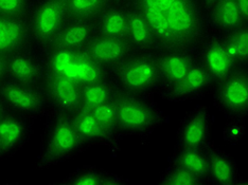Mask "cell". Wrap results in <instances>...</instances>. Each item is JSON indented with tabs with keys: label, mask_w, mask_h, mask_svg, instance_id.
Instances as JSON below:
<instances>
[{
	"label": "cell",
	"mask_w": 248,
	"mask_h": 185,
	"mask_svg": "<svg viewBox=\"0 0 248 185\" xmlns=\"http://www.w3.org/2000/svg\"><path fill=\"white\" fill-rule=\"evenodd\" d=\"M26 136L24 122L16 116L0 119V151L5 154L17 147Z\"/></svg>",
	"instance_id": "cb8c5ba5"
},
{
	"label": "cell",
	"mask_w": 248,
	"mask_h": 185,
	"mask_svg": "<svg viewBox=\"0 0 248 185\" xmlns=\"http://www.w3.org/2000/svg\"><path fill=\"white\" fill-rule=\"evenodd\" d=\"M89 110L93 112V115L97 117V120L101 123V125H102L111 136L116 130H118L115 99H111L108 102L101 104L97 106V107Z\"/></svg>",
	"instance_id": "f546056e"
},
{
	"label": "cell",
	"mask_w": 248,
	"mask_h": 185,
	"mask_svg": "<svg viewBox=\"0 0 248 185\" xmlns=\"http://www.w3.org/2000/svg\"><path fill=\"white\" fill-rule=\"evenodd\" d=\"M71 120L77 132L85 142L103 141L111 137L89 109L78 108L73 111Z\"/></svg>",
	"instance_id": "44dd1931"
},
{
	"label": "cell",
	"mask_w": 248,
	"mask_h": 185,
	"mask_svg": "<svg viewBox=\"0 0 248 185\" xmlns=\"http://www.w3.org/2000/svg\"><path fill=\"white\" fill-rule=\"evenodd\" d=\"M154 59L160 78L170 89L183 80L194 63L187 51H162Z\"/></svg>",
	"instance_id": "9a60e30c"
},
{
	"label": "cell",
	"mask_w": 248,
	"mask_h": 185,
	"mask_svg": "<svg viewBox=\"0 0 248 185\" xmlns=\"http://www.w3.org/2000/svg\"><path fill=\"white\" fill-rule=\"evenodd\" d=\"M211 9L214 24L223 30L231 31L245 24L235 0H218Z\"/></svg>",
	"instance_id": "d4e9b609"
},
{
	"label": "cell",
	"mask_w": 248,
	"mask_h": 185,
	"mask_svg": "<svg viewBox=\"0 0 248 185\" xmlns=\"http://www.w3.org/2000/svg\"><path fill=\"white\" fill-rule=\"evenodd\" d=\"M117 77L123 90L132 94L151 90L160 80L155 59L142 54L128 56L121 61Z\"/></svg>",
	"instance_id": "3957f363"
},
{
	"label": "cell",
	"mask_w": 248,
	"mask_h": 185,
	"mask_svg": "<svg viewBox=\"0 0 248 185\" xmlns=\"http://www.w3.org/2000/svg\"><path fill=\"white\" fill-rule=\"evenodd\" d=\"M29 37V26L22 17L0 14V55L12 56L25 47Z\"/></svg>",
	"instance_id": "5bb4252c"
},
{
	"label": "cell",
	"mask_w": 248,
	"mask_h": 185,
	"mask_svg": "<svg viewBox=\"0 0 248 185\" xmlns=\"http://www.w3.org/2000/svg\"><path fill=\"white\" fill-rule=\"evenodd\" d=\"M234 64L246 63L248 59V27L242 24L235 29L229 31V34L223 41Z\"/></svg>",
	"instance_id": "484cf974"
},
{
	"label": "cell",
	"mask_w": 248,
	"mask_h": 185,
	"mask_svg": "<svg viewBox=\"0 0 248 185\" xmlns=\"http://www.w3.org/2000/svg\"><path fill=\"white\" fill-rule=\"evenodd\" d=\"M202 0H132L162 51H187L206 32Z\"/></svg>",
	"instance_id": "6da1fadb"
},
{
	"label": "cell",
	"mask_w": 248,
	"mask_h": 185,
	"mask_svg": "<svg viewBox=\"0 0 248 185\" xmlns=\"http://www.w3.org/2000/svg\"><path fill=\"white\" fill-rule=\"evenodd\" d=\"M94 20H69L50 43L52 50H82L94 36Z\"/></svg>",
	"instance_id": "8fae6325"
},
{
	"label": "cell",
	"mask_w": 248,
	"mask_h": 185,
	"mask_svg": "<svg viewBox=\"0 0 248 185\" xmlns=\"http://www.w3.org/2000/svg\"><path fill=\"white\" fill-rule=\"evenodd\" d=\"M50 70L68 76L82 85L102 82L101 66L82 50H53Z\"/></svg>",
	"instance_id": "277c9868"
},
{
	"label": "cell",
	"mask_w": 248,
	"mask_h": 185,
	"mask_svg": "<svg viewBox=\"0 0 248 185\" xmlns=\"http://www.w3.org/2000/svg\"><path fill=\"white\" fill-rule=\"evenodd\" d=\"M127 11V32L126 42L132 51L143 52L148 51L155 46L153 33H152L148 22L142 17L138 11L134 8Z\"/></svg>",
	"instance_id": "ac0fdd59"
},
{
	"label": "cell",
	"mask_w": 248,
	"mask_h": 185,
	"mask_svg": "<svg viewBox=\"0 0 248 185\" xmlns=\"http://www.w3.org/2000/svg\"><path fill=\"white\" fill-rule=\"evenodd\" d=\"M217 1H218V0H202V4H204L205 7L208 8V9H211Z\"/></svg>",
	"instance_id": "e575fe53"
},
{
	"label": "cell",
	"mask_w": 248,
	"mask_h": 185,
	"mask_svg": "<svg viewBox=\"0 0 248 185\" xmlns=\"http://www.w3.org/2000/svg\"><path fill=\"white\" fill-rule=\"evenodd\" d=\"M64 183L72 185H117L123 184L124 181L122 178L92 168V170L80 171Z\"/></svg>",
	"instance_id": "83f0119b"
},
{
	"label": "cell",
	"mask_w": 248,
	"mask_h": 185,
	"mask_svg": "<svg viewBox=\"0 0 248 185\" xmlns=\"http://www.w3.org/2000/svg\"><path fill=\"white\" fill-rule=\"evenodd\" d=\"M26 7L27 0H0V14L10 17H22Z\"/></svg>",
	"instance_id": "1f68e13d"
},
{
	"label": "cell",
	"mask_w": 248,
	"mask_h": 185,
	"mask_svg": "<svg viewBox=\"0 0 248 185\" xmlns=\"http://www.w3.org/2000/svg\"><path fill=\"white\" fill-rule=\"evenodd\" d=\"M212 78L202 64L193 63L186 76L169 91V100L183 102L193 99L209 88Z\"/></svg>",
	"instance_id": "2e32d148"
},
{
	"label": "cell",
	"mask_w": 248,
	"mask_h": 185,
	"mask_svg": "<svg viewBox=\"0 0 248 185\" xmlns=\"http://www.w3.org/2000/svg\"><path fill=\"white\" fill-rule=\"evenodd\" d=\"M48 93L53 104L64 112H72L80 108L82 84L63 74L50 70L47 80Z\"/></svg>",
	"instance_id": "9c48e42d"
},
{
	"label": "cell",
	"mask_w": 248,
	"mask_h": 185,
	"mask_svg": "<svg viewBox=\"0 0 248 185\" xmlns=\"http://www.w3.org/2000/svg\"><path fill=\"white\" fill-rule=\"evenodd\" d=\"M114 99L118 130L134 136H146L161 123L158 109L136 95L125 92Z\"/></svg>",
	"instance_id": "7a4b0ae2"
},
{
	"label": "cell",
	"mask_w": 248,
	"mask_h": 185,
	"mask_svg": "<svg viewBox=\"0 0 248 185\" xmlns=\"http://www.w3.org/2000/svg\"><path fill=\"white\" fill-rule=\"evenodd\" d=\"M3 112H4V109L2 107V105L0 104V119H1V117L3 116Z\"/></svg>",
	"instance_id": "d590c367"
},
{
	"label": "cell",
	"mask_w": 248,
	"mask_h": 185,
	"mask_svg": "<svg viewBox=\"0 0 248 185\" xmlns=\"http://www.w3.org/2000/svg\"><path fill=\"white\" fill-rule=\"evenodd\" d=\"M95 22V32L100 35L126 39L127 11L122 8H108Z\"/></svg>",
	"instance_id": "d6986e66"
},
{
	"label": "cell",
	"mask_w": 248,
	"mask_h": 185,
	"mask_svg": "<svg viewBox=\"0 0 248 185\" xmlns=\"http://www.w3.org/2000/svg\"><path fill=\"white\" fill-rule=\"evenodd\" d=\"M110 0H66L69 20H93L110 7Z\"/></svg>",
	"instance_id": "603a6c76"
},
{
	"label": "cell",
	"mask_w": 248,
	"mask_h": 185,
	"mask_svg": "<svg viewBox=\"0 0 248 185\" xmlns=\"http://www.w3.org/2000/svg\"><path fill=\"white\" fill-rule=\"evenodd\" d=\"M240 11L242 20L244 22L248 19V0H235Z\"/></svg>",
	"instance_id": "836d02e7"
},
{
	"label": "cell",
	"mask_w": 248,
	"mask_h": 185,
	"mask_svg": "<svg viewBox=\"0 0 248 185\" xmlns=\"http://www.w3.org/2000/svg\"><path fill=\"white\" fill-rule=\"evenodd\" d=\"M84 140L76 130L71 116L61 115L53 123L47 139L42 166H48L75 154L84 144Z\"/></svg>",
	"instance_id": "5b68a950"
},
{
	"label": "cell",
	"mask_w": 248,
	"mask_h": 185,
	"mask_svg": "<svg viewBox=\"0 0 248 185\" xmlns=\"http://www.w3.org/2000/svg\"><path fill=\"white\" fill-rule=\"evenodd\" d=\"M0 93L11 107L26 114H36L45 105L44 95L32 86L15 82L4 83L0 87Z\"/></svg>",
	"instance_id": "4fadbf2b"
},
{
	"label": "cell",
	"mask_w": 248,
	"mask_h": 185,
	"mask_svg": "<svg viewBox=\"0 0 248 185\" xmlns=\"http://www.w3.org/2000/svg\"><path fill=\"white\" fill-rule=\"evenodd\" d=\"M159 183L162 185H200L204 182L186 168L171 164Z\"/></svg>",
	"instance_id": "f1b7e54d"
},
{
	"label": "cell",
	"mask_w": 248,
	"mask_h": 185,
	"mask_svg": "<svg viewBox=\"0 0 248 185\" xmlns=\"http://www.w3.org/2000/svg\"><path fill=\"white\" fill-rule=\"evenodd\" d=\"M67 18L66 0H44L38 5L32 22L33 34L38 43L50 44Z\"/></svg>",
	"instance_id": "52a82bcc"
},
{
	"label": "cell",
	"mask_w": 248,
	"mask_h": 185,
	"mask_svg": "<svg viewBox=\"0 0 248 185\" xmlns=\"http://www.w3.org/2000/svg\"><path fill=\"white\" fill-rule=\"evenodd\" d=\"M171 164L182 166L192 172L202 182L209 179V162L206 148H179Z\"/></svg>",
	"instance_id": "ffe728a7"
},
{
	"label": "cell",
	"mask_w": 248,
	"mask_h": 185,
	"mask_svg": "<svg viewBox=\"0 0 248 185\" xmlns=\"http://www.w3.org/2000/svg\"><path fill=\"white\" fill-rule=\"evenodd\" d=\"M209 162V179L221 185H236L239 182V171L234 160L222 149L206 148Z\"/></svg>",
	"instance_id": "e0dca14e"
},
{
	"label": "cell",
	"mask_w": 248,
	"mask_h": 185,
	"mask_svg": "<svg viewBox=\"0 0 248 185\" xmlns=\"http://www.w3.org/2000/svg\"><path fill=\"white\" fill-rule=\"evenodd\" d=\"M41 75V68L29 56L14 54L8 60V76L15 83L32 86L39 81Z\"/></svg>",
	"instance_id": "7402d4cb"
},
{
	"label": "cell",
	"mask_w": 248,
	"mask_h": 185,
	"mask_svg": "<svg viewBox=\"0 0 248 185\" xmlns=\"http://www.w3.org/2000/svg\"><path fill=\"white\" fill-rule=\"evenodd\" d=\"M112 97L111 88L103 82L90 83L82 85V99L80 108L92 109L108 102Z\"/></svg>",
	"instance_id": "4316f807"
},
{
	"label": "cell",
	"mask_w": 248,
	"mask_h": 185,
	"mask_svg": "<svg viewBox=\"0 0 248 185\" xmlns=\"http://www.w3.org/2000/svg\"><path fill=\"white\" fill-rule=\"evenodd\" d=\"M224 129V137L230 143H238L243 138L245 131V124L243 117H232Z\"/></svg>",
	"instance_id": "4dcf8cb0"
},
{
	"label": "cell",
	"mask_w": 248,
	"mask_h": 185,
	"mask_svg": "<svg viewBox=\"0 0 248 185\" xmlns=\"http://www.w3.org/2000/svg\"><path fill=\"white\" fill-rule=\"evenodd\" d=\"M111 2H115V1H118V0H110Z\"/></svg>",
	"instance_id": "8d00e7d4"
},
{
	"label": "cell",
	"mask_w": 248,
	"mask_h": 185,
	"mask_svg": "<svg viewBox=\"0 0 248 185\" xmlns=\"http://www.w3.org/2000/svg\"><path fill=\"white\" fill-rule=\"evenodd\" d=\"M90 58L100 66L120 64L128 56L132 49L126 39L94 35L84 48Z\"/></svg>",
	"instance_id": "30bf717a"
},
{
	"label": "cell",
	"mask_w": 248,
	"mask_h": 185,
	"mask_svg": "<svg viewBox=\"0 0 248 185\" xmlns=\"http://www.w3.org/2000/svg\"><path fill=\"white\" fill-rule=\"evenodd\" d=\"M216 104L232 117H244L248 110V74L245 70L234 71L218 83Z\"/></svg>",
	"instance_id": "8992f818"
},
{
	"label": "cell",
	"mask_w": 248,
	"mask_h": 185,
	"mask_svg": "<svg viewBox=\"0 0 248 185\" xmlns=\"http://www.w3.org/2000/svg\"><path fill=\"white\" fill-rule=\"evenodd\" d=\"M8 60L7 56L0 55V87H1L8 77Z\"/></svg>",
	"instance_id": "d6a6232c"
},
{
	"label": "cell",
	"mask_w": 248,
	"mask_h": 185,
	"mask_svg": "<svg viewBox=\"0 0 248 185\" xmlns=\"http://www.w3.org/2000/svg\"><path fill=\"white\" fill-rule=\"evenodd\" d=\"M202 67L211 76L212 81L221 83L233 72L234 61L231 58L223 41L211 39L202 51Z\"/></svg>",
	"instance_id": "7c38bea8"
},
{
	"label": "cell",
	"mask_w": 248,
	"mask_h": 185,
	"mask_svg": "<svg viewBox=\"0 0 248 185\" xmlns=\"http://www.w3.org/2000/svg\"><path fill=\"white\" fill-rule=\"evenodd\" d=\"M210 137V114L197 106L182 120L177 131L178 148H206Z\"/></svg>",
	"instance_id": "ba28073f"
}]
</instances>
